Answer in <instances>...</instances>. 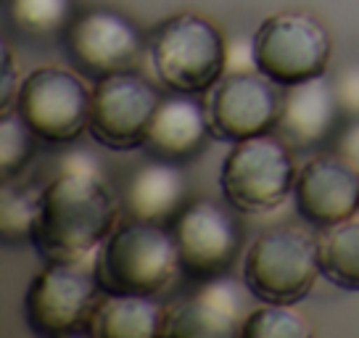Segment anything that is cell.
I'll use <instances>...</instances> for the list:
<instances>
[{
	"label": "cell",
	"instance_id": "5b68a950",
	"mask_svg": "<svg viewBox=\"0 0 359 338\" xmlns=\"http://www.w3.org/2000/svg\"><path fill=\"white\" fill-rule=\"evenodd\" d=\"M296 175L288 143L264 133L230 148L219 172V188L224 201L241 215H267L293 196Z\"/></svg>",
	"mask_w": 359,
	"mask_h": 338
},
{
	"label": "cell",
	"instance_id": "484cf974",
	"mask_svg": "<svg viewBox=\"0 0 359 338\" xmlns=\"http://www.w3.org/2000/svg\"><path fill=\"white\" fill-rule=\"evenodd\" d=\"M333 154L341 156L354 169H359V119H351L341 133H336V137H333Z\"/></svg>",
	"mask_w": 359,
	"mask_h": 338
},
{
	"label": "cell",
	"instance_id": "ac0fdd59",
	"mask_svg": "<svg viewBox=\"0 0 359 338\" xmlns=\"http://www.w3.org/2000/svg\"><path fill=\"white\" fill-rule=\"evenodd\" d=\"M241 333V323L196 291L185 302H175L164 315V338H227Z\"/></svg>",
	"mask_w": 359,
	"mask_h": 338
},
{
	"label": "cell",
	"instance_id": "44dd1931",
	"mask_svg": "<svg viewBox=\"0 0 359 338\" xmlns=\"http://www.w3.org/2000/svg\"><path fill=\"white\" fill-rule=\"evenodd\" d=\"M40 212V193L19 188L6 180L0 191V238L6 246L32 243L34 222Z\"/></svg>",
	"mask_w": 359,
	"mask_h": 338
},
{
	"label": "cell",
	"instance_id": "7a4b0ae2",
	"mask_svg": "<svg viewBox=\"0 0 359 338\" xmlns=\"http://www.w3.org/2000/svg\"><path fill=\"white\" fill-rule=\"evenodd\" d=\"M180 272L175 236L156 222L133 219L114 233L95 254V275L103 293L158 296Z\"/></svg>",
	"mask_w": 359,
	"mask_h": 338
},
{
	"label": "cell",
	"instance_id": "d4e9b609",
	"mask_svg": "<svg viewBox=\"0 0 359 338\" xmlns=\"http://www.w3.org/2000/svg\"><path fill=\"white\" fill-rule=\"evenodd\" d=\"M241 72H259L257 58H254V37H233V40H227L224 74H241Z\"/></svg>",
	"mask_w": 359,
	"mask_h": 338
},
{
	"label": "cell",
	"instance_id": "4fadbf2b",
	"mask_svg": "<svg viewBox=\"0 0 359 338\" xmlns=\"http://www.w3.org/2000/svg\"><path fill=\"white\" fill-rule=\"evenodd\" d=\"M143 37L127 16L95 8L74 16L67 27V50L93 77L122 72L140 53Z\"/></svg>",
	"mask_w": 359,
	"mask_h": 338
},
{
	"label": "cell",
	"instance_id": "ba28073f",
	"mask_svg": "<svg viewBox=\"0 0 359 338\" xmlns=\"http://www.w3.org/2000/svg\"><path fill=\"white\" fill-rule=\"evenodd\" d=\"M161 93L130 69L98 77L90 95L88 133L111 151H133L146 140Z\"/></svg>",
	"mask_w": 359,
	"mask_h": 338
},
{
	"label": "cell",
	"instance_id": "e0dca14e",
	"mask_svg": "<svg viewBox=\"0 0 359 338\" xmlns=\"http://www.w3.org/2000/svg\"><path fill=\"white\" fill-rule=\"evenodd\" d=\"M167 306L154 296L135 293H106L88 323V333L95 338H156L164 327Z\"/></svg>",
	"mask_w": 359,
	"mask_h": 338
},
{
	"label": "cell",
	"instance_id": "7c38bea8",
	"mask_svg": "<svg viewBox=\"0 0 359 338\" xmlns=\"http://www.w3.org/2000/svg\"><path fill=\"white\" fill-rule=\"evenodd\" d=\"M296 212L314 227L341 225L359 212V169L336 154L309 158L293 185Z\"/></svg>",
	"mask_w": 359,
	"mask_h": 338
},
{
	"label": "cell",
	"instance_id": "30bf717a",
	"mask_svg": "<svg viewBox=\"0 0 359 338\" xmlns=\"http://www.w3.org/2000/svg\"><path fill=\"white\" fill-rule=\"evenodd\" d=\"M180 272L193 280L227 275L243 248L236 217L214 201H193L172 219Z\"/></svg>",
	"mask_w": 359,
	"mask_h": 338
},
{
	"label": "cell",
	"instance_id": "277c9868",
	"mask_svg": "<svg viewBox=\"0 0 359 338\" xmlns=\"http://www.w3.org/2000/svg\"><path fill=\"white\" fill-rule=\"evenodd\" d=\"M227 40L209 19L177 13L161 24L151 40V58L161 85L172 93L198 95L224 77Z\"/></svg>",
	"mask_w": 359,
	"mask_h": 338
},
{
	"label": "cell",
	"instance_id": "8fae6325",
	"mask_svg": "<svg viewBox=\"0 0 359 338\" xmlns=\"http://www.w3.org/2000/svg\"><path fill=\"white\" fill-rule=\"evenodd\" d=\"M283 95L262 72L224 74L209 101L212 133L222 140H246L269 133L280 116Z\"/></svg>",
	"mask_w": 359,
	"mask_h": 338
},
{
	"label": "cell",
	"instance_id": "d6986e66",
	"mask_svg": "<svg viewBox=\"0 0 359 338\" xmlns=\"http://www.w3.org/2000/svg\"><path fill=\"white\" fill-rule=\"evenodd\" d=\"M317 243L323 278L344 291H359V217L327 227Z\"/></svg>",
	"mask_w": 359,
	"mask_h": 338
},
{
	"label": "cell",
	"instance_id": "ffe728a7",
	"mask_svg": "<svg viewBox=\"0 0 359 338\" xmlns=\"http://www.w3.org/2000/svg\"><path fill=\"white\" fill-rule=\"evenodd\" d=\"M8 19L19 32L29 37H50L72 24V0H6Z\"/></svg>",
	"mask_w": 359,
	"mask_h": 338
},
{
	"label": "cell",
	"instance_id": "603a6c76",
	"mask_svg": "<svg viewBox=\"0 0 359 338\" xmlns=\"http://www.w3.org/2000/svg\"><path fill=\"white\" fill-rule=\"evenodd\" d=\"M34 133L16 109H3L0 114V175L11 180L29 167L34 156Z\"/></svg>",
	"mask_w": 359,
	"mask_h": 338
},
{
	"label": "cell",
	"instance_id": "7402d4cb",
	"mask_svg": "<svg viewBox=\"0 0 359 338\" xmlns=\"http://www.w3.org/2000/svg\"><path fill=\"white\" fill-rule=\"evenodd\" d=\"M243 338H309L312 325L304 320L293 304H269L262 302V306L251 309L243 323L241 333Z\"/></svg>",
	"mask_w": 359,
	"mask_h": 338
},
{
	"label": "cell",
	"instance_id": "cb8c5ba5",
	"mask_svg": "<svg viewBox=\"0 0 359 338\" xmlns=\"http://www.w3.org/2000/svg\"><path fill=\"white\" fill-rule=\"evenodd\" d=\"M333 90H336L341 114L359 119V64H351L338 72L333 79Z\"/></svg>",
	"mask_w": 359,
	"mask_h": 338
},
{
	"label": "cell",
	"instance_id": "8992f818",
	"mask_svg": "<svg viewBox=\"0 0 359 338\" xmlns=\"http://www.w3.org/2000/svg\"><path fill=\"white\" fill-rule=\"evenodd\" d=\"M88 262H50L24 293V320L45 338L88 333V323L103 291Z\"/></svg>",
	"mask_w": 359,
	"mask_h": 338
},
{
	"label": "cell",
	"instance_id": "6da1fadb",
	"mask_svg": "<svg viewBox=\"0 0 359 338\" xmlns=\"http://www.w3.org/2000/svg\"><path fill=\"white\" fill-rule=\"evenodd\" d=\"M116 215L101 169H58L40 191L32 246L48 262L93 259L114 233Z\"/></svg>",
	"mask_w": 359,
	"mask_h": 338
},
{
	"label": "cell",
	"instance_id": "9c48e42d",
	"mask_svg": "<svg viewBox=\"0 0 359 338\" xmlns=\"http://www.w3.org/2000/svg\"><path fill=\"white\" fill-rule=\"evenodd\" d=\"M93 90L67 69H34L19 85L13 109L40 140L72 143L88 130Z\"/></svg>",
	"mask_w": 359,
	"mask_h": 338
},
{
	"label": "cell",
	"instance_id": "3957f363",
	"mask_svg": "<svg viewBox=\"0 0 359 338\" xmlns=\"http://www.w3.org/2000/svg\"><path fill=\"white\" fill-rule=\"evenodd\" d=\"M320 243L299 227H269L248 243L241 280L269 304H299L320 278Z\"/></svg>",
	"mask_w": 359,
	"mask_h": 338
},
{
	"label": "cell",
	"instance_id": "9a60e30c",
	"mask_svg": "<svg viewBox=\"0 0 359 338\" xmlns=\"http://www.w3.org/2000/svg\"><path fill=\"white\" fill-rule=\"evenodd\" d=\"M209 133V111L196 101V95L172 93L156 106L143 148L151 156L180 164L201 154Z\"/></svg>",
	"mask_w": 359,
	"mask_h": 338
},
{
	"label": "cell",
	"instance_id": "5bb4252c",
	"mask_svg": "<svg viewBox=\"0 0 359 338\" xmlns=\"http://www.w3.org/2000/svg\"><path fill=\"white\" fill-rule=\"evenodd\" d=\"M341 106H338L333 79L325 74L288 85L283 90L280 116H278V135L291 148L323 146L333 137Z\"/></svg>",
	"mask_w": 359,
	"mask_h": 338
},
{
	"label": "cell",
	"instance_id": "2e32d148",
	"mask_svg": "<svg viewBox=\"0 0 359 338\" xmlns=\"http://www.w3.org/2000/svg\"><path fill=\"white\" fill-rule=\"evenodd\" d=\"M188 198V177L175 161L151 158L133 169L122 191L124 212L140 222L164 225L182 212Z\"/></svg>",
	"mask_w": 359,
	"mask_h": 338
},
{
	"label": "cell",
	"instance_id": "52a82bcc",
	"mask_svg": "<svg viewBox=\"0 0 359 338\" xmlns=\"http://www.w3.org/2000/svg\"><path fill=\"white\" fill-rule=\"evenodd\" d=\"M251 37L257 69L280 88L325 74L333 53L325 27L314 16L299 11L269 16Z\"/></svg>",
	"mask_w": 359,
	"mask_h": 338
}]
</instances>
